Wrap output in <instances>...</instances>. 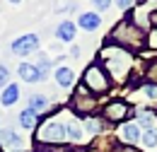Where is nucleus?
Returning a JSON list of instances; mask_svg holds the SVG:
<instances>
[{"mask_svg":"<svg viewBox=\"0 0 157 152\" xmlns=\"http://www.w3.org/2000/svg\"><path fill=\"white\" fill-rule=\"evenodd\" d=\"M63 138H65V126H63L60 121H56V118L46 121L39 128V133H36V140H39V142H60Z\"/></svg>","mask_w":157,"mask_h":152,"instance_id":"1","label":"nucleus"},{"mask_svg":"<svg viewBox=\"0 0 157 152\" xmlns=\"http://www.w3.org/2000/svg\"><path fill=\"white\" fill-rule=\"evenodd\" d=\"M17 97H20V87H17V85H7L5 92H2V97H0V101H2L5 106H12V104L17 101Z\"/></svg>","mask_w":157,"mask_h":152,"instance_id":"10","label":"nucleus"},{"mask_svg":"<svg viewBox=\"0 0 157 152\" xmlns=\"http://www.w3.org/2000/svg\"><path fill=\"white\" fill-rule=\"evenodd\" d=\"M150 41H152V46H157V32L152 34V39H150Z\"/></svg>","mask_w":157,"mask_h":152,"instance_id":"25","label":"nucleus"},{"mask_svg":"<svg viewBox=\"0 0 157 152\" xmlns=\"http://www.w3.org/2000/svg\"><path fill=\"white\" fill-rule=\"evenodd\" d=\"M7 77H10L7 65H5V63H0V85H5V82H7Z\"/></svg>","mask_w":157,"mask_h":152,"instance_id":"20","label":"nucleus"},{"mask_svg":"<svg viewBox=\"0 0 157 152\" xmlns=\"http://www.w3.org/2000/svg\"><path fill=\"white\" fill-rule=\"evenodd\" d=\"M46 104H48V99H46V97H41V94H32V97H29V109H32V111H36V114L46 109Z\"/></svg>","mask_w":157,"mask_h":152,"instance_id":"14","label":"nucleus"},{"mask_svg":"<svg viewBox=\"0 0 157 152\" xmlns=\"http://www.w3.org/2000/svg\"><path fill=\"white\" fill-rule=\"evenodd\" d=\"M121 138H123L126 142H138V140H140V126H138V123H126V126L121 128Z\"/></svg>","mask_w":157,"mask_h":152,"instance_id":"7","label":"nucleus"},{"mask_svg":"<svg viewBox=\"0 0 157 152\" xmlns=\"http://www.w3.org/2000/svg\"><path fill=\"white\" fill-rule=\"evenodd\" d=\"M143 140H145V145H147V147L157 145V128H147L145 135H143Z\"/></svg>","mask_w":157,"mask_h":152,"instance_id":"18","label":"nucleus"},{"mask_svg":"<svg viewBox=\"0 0 157 152\" xmlns=\"http://www.w3.org/2000/svg\"><path fill=\"white\" fill-rule=\"evenodd\" d=\"M36 48H39V36L36 34H22L20 39L12 41V53H17V56H29Z\"/></svg>","mask_w":157,"mask_h":152,"instance_id":"3","label":"nucleus"},{"mask_svg":"<svg viewBox=\"0 0 157 152\" xmlns=\"http://www.w3.org/2000/svg\"><path fill=\"white\" fill-rule=\"evenodd\" d=\"M87 128H90V133H99V131H101V121H97V118H87Z\"/></svg>","mask_w":157,"mask_h":152,"instance_id":"19","label":"nucleus"},{"mask_svg":"<svg viewBox=\"0 0 157 152\" xmlns=\"http://www.w3.org/2000/svg\"><path fill=\"white\" fill-rule=\"evenodd\" d=\"M101 58H104V63L109 65V70L114 73V77H123L126 68H128V56H126L121 48H116V58H111L106 51H101Z\"/></svg>","mask_w":157,"mask_h":152,"instance_id":"4","label":"nucleus"},{"mask_svg":"<svg viewBox=\"0 0 157 152\" xmlns=\"http://www.w3.org/2000/svg\"><path fill=\"white\" fill-rule=\"evenodd\" d=\"M92 2H94V7H97V10H106V7L111 5V0H92Z\"/></svg>","mask_w":157,"mask_h":152,"instance_id":"22","label":"nucleus"},{"mask_svg":"<svg viewBox=\"0 0 157 152\" xmlns=\"http://www.w3.org/2000/svg\"><path fill=\"white\" fill-rule=\"evenodd\" d=\"M143 92L150 97V99H157V87H155V85H145V89H143Z\"/></svg>","mask_w":157,"mask_h":152,"instance_id":"21","label":"nucleus"},{"mask_svg":"<svg viewBox=\"0 0 157 152\" xmlns=\"http://www.w3.org/2000/svg\"><path fill=\"white\" fill-rule=\"evenodd\" d=\"M10 2H22V0H10Z\"/></svg>","mask_w":157,"mask_h":152,"instance_id":"26","label":"nucleus"},{"mask_svg":"<svg viewBox=\"0 0 157 152\" xmlns=\"http://www.w3.org/2000/svg\"><path fill=\"white\" fill-rule=\"evenodd\" d=\"M73 5H75V0H56L53 2V7H56V12H68V10H73Z\"/></svg>","mask_w":157,"mask_h":152,"instance_id":"17","label":"nucleus"},{"mask_svg":"<svg viewBox=\"0 0 157 152\" xmlns=\"http://www.w3.org/2000/svg\"><path fill=\"white\" fill-rule=\"evenodd\" d=\"M82 126H80L78 121H70L68 126H65V138H70V140H75V142H80L82 140Z\"/></svg>","mask_w":157,"mask_h":152,"instance_id":"13","label":"nucleus"},{"mask_svg":"<svg viewBox=\"0 0 157 152\" xmlns=\"http://www.w3.org/2000/svg\"><path fill=\"white\" fill-rule=\"evenodd\" d=\"M56 36L60 41H73V36H75V24L73 22H60L58 29H56Z\"/></svg>","mask_w":157,"mask_h":152,"instance_id":"9","label":"nucleus"},{"mask_svg":"<svg viewBox=\"0 0 157 152\" xmlns=\"http://www.w3.org/2000/svg\"><path fill=\"white\" fill-rule=\"evenodd\" d=\"M17 73H20V77L24 80V82H39V80H46V75L39 73V68H36V65H29V63H22Z\"/></svg>","mask_w":157,"mask_h":152,"instance_id":"5","label":"nucleus"},{"mask_svg":"<svg viewBox=\"0 0 157 152\" xmlns=\"http://www.w3.org/2000/svg\"><path fill=\"white\" fill-rule=\"evenodd\" d=\"M138 118H140V123H143V126H147V128H155V116L150 114L147 109H140V111H138Z\"/></svg>","mask_w":157,"mask_h":152,"instance_id":"16","label":"nucleus"},{"mask_svg":"<svg viewBox=\"0 0 157 152\" xmlns=\"http://www.w3.org/2000/svg\"><path fill=\"white\" fill-rule=\"evenodd\" d=\"M133 2H136V0H118V7H123V10H126V7H131Z\"/></svg>","mask_w":157,"mask_h":152,"instance_id":"24","label":"nucleus"},{"mask_svg":"<svg viewBox=\"0 0 157 152\" xmlns=\"http://www.w3.org/2000/svg\"><path fill=\"white\" fill-rule=\"evenodd\" d=\"M0 142H7V145H15V147H20V135L15 133V131H10V128H7V131H0Z\"/></svg>","mask_w":157,"mask_h":152,"instance_id":"15","label":"nucleus"},{"mask_svg":"<svg viewBox=\"0 0 157 152\" xmlns=\"http://www.w3.org/2000/svg\"><path fill=\"white\" fill-rule=\"evenodd\" d=\"M80 53H82L80 46H73V48H70V56H73V58H80Z\"/></svg>","mask_w":157,"mask_h":152,"instance_id":"23","label":"nucleus"},{"mask_svg":"<svg viewBox=\"0 0 157 152\" xmlns=\"http://www.w3.org/2000/svg\"><path fill=\"white\" fill-rule=\"evenodd\" d=\"M73 80H75V75H73L70 68H58V70H56V82H58L60 87H70Z\"/></svg>","mask_w":157,"mask_h":152,"instance_id":"11","label":"nucleus"},{"mask_svg":"<svg viewBox=\"0 0 157 152\" xmlns=\"http://www.w3.org/2000/svg\"><path fill=\"white\" fill-rule=\"evenodd\" d=\"M85 85H87L92 92H99V94H104V92L109 89V80L104 77L101 68H97V65H92V68L85 73Z\"/></svg>","mask_w":157,"mask_h":152,"instance_id":"2","label":"nucleus"},{"mask_svg":"<svg viewBox=\"0 0 157 152\" xmlns=\"http://www.w3.org/2000/svg\"><path fill=\"white\" fill-rule=\"evenodd\" d=\"M104 116L111 118V121H121V118L126 116V104H123V101H114V104H109L106 111H104Z\"/></svg>","mask_w":157,"mask_h":152,"instance_id":"8","label":"nucleus"},{"mask_svg":"<svg viewBox=\"0 0 157 152\" xmlns=\"http://www.w3.org/2000/svg\"><path fill=\"white\" fill-rule=\"evenodd\" d=\"M78 24L82 27V29H87V32H94L99 24H101V17L94 15V12H85V15L78 17Z\"/></svg>","mask_w":157,"mask_h":152,"instance_id":"6","label":"nucleus"},{"mask_svg":"<svg viewBox=\"0 0 157 152\" xmlns=\"http://www.w3.org/2000/svg\"><path fill=\"white\" fill-rule=\"evenodd\" d=\"M36 121H39V114H36V111H32V109L20 111V123L24 126V128H34V126H36Z\"/></svg>","mask_w":157,"mask_h":152,"instance_id":"12","label":"nucleus"}]
</instances>
